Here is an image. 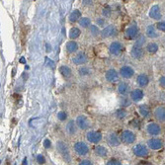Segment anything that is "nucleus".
Returning <instances> with one entry per match:
<instances>
[{"mask_svg":"<svg viewBox=\"0 0 165 165\" xmlns=\"http://www.w3.org/2000/svg\"><path fill=\"white\" fill-rule=\"evenodd\" d=\"M133 153L139 157H144L148 154V149L143 144H137L133 147Z\"/></svg>","mask_w":165,"mask_h":165,"instance_id":"1","label":"nucleus"},{"mask_svg":"<svg viewBox=\"0 0 165 165\" xmlns=\"http://www.w3.org/2000/svg\"><path fill=\"white\" fill-rule=\"evenodd\" d=\"M135 140V135L131 131H124L122 133V140L125 143H133Z\"/></svg>","mask_w":165,"mask_h":165,"instance_id":"2","label":"nucleus"},{"mask_svg":"<svg viewBox=\"0 0 165 165\" xmlns=\"http://www.w3.org/2000/svg\"><path fill=\"white\" fill-rule=\"evenodd\" d=\"M88 141L92 143H98L102 139V134L99 132H89L86 134Z\"/></svg>","mask_w":165,"mask_h":165,"instance_id":"3","label":"nucleus"},{"mask_svg":"<svg viewBox=\"0 0 165 165\" xmlns=\"http://www.w3.org/2000/svg\"><path fill=\"white\" fill-rule=\"evenodd\" d=\"M76 124L77 126L82 130H86L90 126V122L85 116H78L76 119Z\"/></svg>","mask_w":165,"mask_h":165,"instance_id":"4","label":"nucleus"},{"mask_svg":"<svg viewBox=\"0 0 165 165\" xmlns=\"http://www.w3.org/2000/svg\"><path fill=\"white\" fill-rule=\"evenodd\" d=\"M57 149H58V151L62 154V156H63L64 158L66 159L67 161H69V153H68V148H67V146L65 145V143L62 142V141H59V142H57Z\"/></svg>","mask_w":165,"mask_h":165,"instance_id":"5","label":"nucleus"},{"mask_svg":"<svg viewBox=\"0 0 165 165\" xmlns=\"http://www.w3.org/2000/svg\"><path fill=\"white\" fill-rule=\"evenodd\" d=\"M74 148H75V151L77 152V154H79V155H86L89 150L87 144H85L84 142H77L74 146Z\"/></svg>","mask_w":165,"mask_h":165,"instance_id":"6","label":"nucleus"},{"mask_svg":"<svg viewBox=\"0 0 165 165\" xmlns=\"http://www.w3.org/2000/svg\"><path fill=\"white\" fill-rule=\"evenodd\" d=\"M116 34H117L116 27L113 25H110L108 26V27H106L105 29H103V31H102V37L108 38V37H111V36H115Z\"/></svg>","mask_w":165,"mask_h":165,"instance_id":"7","label":"nucleus"},{"mask_svg":"<svg viewBox=\"0 0 165 165\" xmlns=\"http://www.w3.org/2000/svg\"><path fill=\"white\" fill-rule=\"evenodd\" d=\"M137 33H139V29L135 25H133L131 27H129L127 30H126V38L127 39H134L137 36Z\"/></svg>","mask_w":165,"mask_h":165,"instance_id":"8","label":"nucleus"},{"mask_svg":"<svg viewBox=\"0 0 165 165\" xmlns=\"http://www.w3.org/2000/svg\"><path fill=\"white\" fill-rule=\"evenodd\" d=\"M87 60H88V57H87V56L84 52H79L76 57H74L73 59H72V61L75 64H78V65L86 63Z\"/></svg>","mask_w":165,"mask_h":165,"instance_id":"9","label":"nucleus"},{"mask_svg":"<svg viewBox=\"0 0 165 165\" xmlns=\"http://www.w3.org/2000/svg\"><path fill=\"white\" fill-rule=\"evenodd\" d=\"M149 17L154 20H158L161 18V13H160V8L158 5H154L150 8L149 10Z\"/></svg>","mask_w":165,"mask_h":165,"instance_id":"10","label":"nucleus"},{"mask_svg":"<svg viewBox=\"0 0 165 165\" xmlns=\"http://www.w3.org/2000/svg\"><path fill=\"white\" fill-rule=\"evenodd\" d=\"M148 146L152 149V150H158L162 147V141L158 139H151V140H148Z\"/></svg>","mask_w":165,"mask_h":165,"instance_id":"11","label":"nucleus"},{"mask_svg":"<svg viewBox=\"0 0 165 165\" xmlns=\"http://www.w3.org/2000/svg\"><path fill=\"white\" fill-rule=\"evenodd\" d=\"M106 78L109 82H117L119 80V74L115 69H109L106 73Z\"/></svg>","mask_w":165,"mask_h":165,"instance_id":"12","label":"nucleus"},{"mask_svg":"<svg viewBox=\"0 0 165 165\" xmlns=\"http://www.w3.org/2000/svg\"><path fill=\"white\" fill-rule=\"evenodd\" d=\"M121 75L123 77H125V78H131V77L133 76V74H134V71L133 69L131 67V66H123L121 68Z\"/></svg>","mask_w":165,"mask_h":165,"instance_id":"13","label":"nucleus"},{"mask_svg":"<svg viewBox=\"0 0 165 165\" xmlns=\"http://www.w3.org/2000/svg\"><path fill=\"white\" fill-rule=\"evenodd\" d=\"M147 132L151 135H158L160 133V127L155 123H150L147 126Z\"/></svg>","mask_w":165,"mask_h":165,"instance_id":"14","label":"nucleus"},{"mask_svg":"<svg viewBox=\"0 0 165 165\" xmlns=\"http://www.w3.org/2000/svg\"><path fill=\"white\" fill-rule=\"evenodd\" d=\"M131 98H132V100L134 102L140 101V100L143 98V91L140 90V89L133 90V91H132V93H131Z\"/></svg>","mask_w":165,"mask_h":165,"instance_id":"15","label":"nucleus"},{"mask_svg":"<svg viewBox=\"0 0 165 165\" xmlns=\"http://www.w3.org/2000/svg\"><path fill=\"white\" fill-rule=\"evenodd\" d=\"M109 50H110L111 53H113L115 56H118L122 51V44L119 42H114V43L111 44Z\"/></svg>","mask_w":165,"mask_h":165,"instance_id":"16","label":"nucleus"},{"mask_svg":"<svg viewBox=\"0 0 165 165\" xmlns=\"http://www.w3.org/2000/svg\"><path fill=\"white\" fill-rule=\"evenodd\" d=\"M154 116L155 118L160 122H165V108L163 107H158L154 111Z\"/></svg>","mask_w":165,"mask_h":165,"instance_id":"17","label":"nucleus"},{"mask_svg":"<svg viewBox=\"0 0 165 165\" xmlns=\"http://www.w3.org/2000/svg\"><path fill=\"white\" fill-rule=\"evenodd\" d=\"M132 56H133L134 58H140V57L143 56V51L140 47H136L134 45L132 51Z\"/></svg>","mask_w":165,"mask_h":165,"instance_id":"18","label":"nucleus"},{"mask_svg":"<svg viewBox=\"0 0 165 165\" xmlns=\"http://www.w3.org/2000/svg\"><path fill=\"white\" fill-rule=\"evenodd\" d=\"M148 77H147V75H145V74H140V75H139V77H137V83H139V85L140 86H141V87H144V86H146L147 84H148Z\"/></svg>","mask_w":165,"mask_h":165,"instance_id":"19","label":"nucleus"},{"mask_svg":"<svg viewBox=\"0 0 165 165\" xmlns=\"http://www.w3.org/2000/svg\"><path fill=\"white\" fill-rule=\"evenodd\" d=\"M108 141L109 143L111 145H114V146H117L120 144V140L118 139V136L115 134V133H111L110 135L108 136Z\"/></svg>","mask_w":165,"mask_h":165,"instance_id":"20","label":"nucleus"},{"mask_svg":"<svg viewBox=\"0 0 165 165\" xmlns=\"http://www.w3.org/2000/svg\"><path fill=\"white\" fill-rule=\"evenodd\" d=\"M146 35H147V37H149V38H156V37L158 36L153 25H150L147 27V29H146Z\"/></svg>","mask_w":165,"mask_h":165,"instance_id":"21","label":"nucleus"},{"mask_svg":"<svg viewBox=\"0 0 165 165\" xmlns=\"http://www.w3.org/2000/svg\"><path fill=\"white\" fill-rule=\"evenodd\" d=\"M59 72L63 75L64 77H70L71 76V69L66 65H62L59 67Z\"/></svg>","mask_w":165,"mask_h":165,"instance_id":"22","label":"nucleus"},{"mask_svg":"<svg viewBox=\"0 0 165 165\" xmlns=\"http://www.w3.org/2000/svg\"><path fill=\"white\" fill-rule=\"evenodd\" d=\"M81 17V12L79 10H73L69 15V21L70 22H76L77 20Z\"/></svg>","mask_w":165,"mask_h":165,"instance_id":"23","label":"nucleus"},{"mask_svg":"<svg viewBox=\"0 0 165 165\" xmlns=\"http://www.w3.org/2000/svg\"><path fill=\"white\" fill-rule=\"evenodd\" d=\"M77 49H78V45H77L75 42H68L67 44H66V50H67V51L69 53H72V52L76 51Z\"/></svg>","mask_w":165,"mask_h":165,"instance_id":"24","label":"nucleus"},{"mask_svg":"<svg viewBox=\"0 0 165 165\" xmlns=\"http://www.w3.org/2000/svg\"><path fill=\"white\" fill-rule=\"evenodd\" d=\"M95 152H96V154H98L99 156H102V157H103V156H106V155H107L108 150H107V148H105L104 146L98 145V146H96Z\"/></svg>","mask_w":165,"mask_h":165,"instance_id":"25","label":"nucleus"},{"mask_svg":"<svg viewBox=\"0 0 165 165\" xmlns=\"http://www.w3.org/2000/svg\"><path fill=\"white\" fill-rule=\"evenodd\" d=\"M146 50L149 51L150 53H155L156 51H158V45L155 44V43H150V44H147Z\"/></svg>","mask_w":165,"mask_h":165,"instance_id":"26","label":"nucleus"},{"mask_svg":"<svg viewBox=\"0 0 165 165\" xmlns=\"http://www.w3.org/2000/svg\"><path fill=\"white\" fill-rule=\"evenodd\" d=\"M80 35V30L77 28H72L69 31V38L70 39H76Z\"/></svg>","mask_w":165,"mask_h":165,"instance_id":"27","label":"nucleus"},{"mask_svg":"<svg viewBox=\"0 0 165 165\" xmlns=\"http://www.w3.org/2000/svg\"><path fill=\"white\" fill-rule=\"evenodd\" d=\"M140 113L141 114V116L142 117H147L148 115H149V113H150V111H149V108L146 106V105H141L140 107Z\"/></svg>","mask_w":165,"mask_h":165,"instance_id":"28","label":"nucleus"},{"mask_svg":"<svg viewBox=\"0 0 165 165\" xmlns=\"http://www.w3.org/2000/svg\"><path fill=\"white\" fill-rule=\"evenodd\" d=\"M127 89H129V85L125 82H121L119 84V86H118V90H119V92L121 94H126Z\"/></svg>","mask_w":165,"mask_h":165,"instance_id":"29","label":"nucleus"},{"mask_svg":"<svg viewBox=\"0 0 165 165\" xmlns=\"http://www.w3.org/2000/svg\"><path fill=\"white\" fill-rule=\"evenodd\" d=\"M66 129H67V132L69 133H74L76 132V127H75V124H74V122L73 121H70L68 124H67V126H66Z\"/></svg>","mask_w":165,"mask_h":165,"instance_id":"30","label":"nucleus"},{"mask_svg":"<svg viewBox=\"0 0 165 165\" xmlns=\"http://www.w3.org/2000/svg\"><path fill=\"white\" fill-rule=\"evenodd\" d=\"M90 23H91V21H90V19H89V18H87V17H84V18H82V19L79 21V24H80V26H82V27H84V28H87V27H89Z\"/></svg>","mask_w":165,"mask_h":165,"instance_id":"31","label":"nucleus"},{"mask_svg":"<svg viewBox=\"0 0 165 165\" xmlns=\"http://www.w3.org/2000/svg\"><path fill=\"white\" fill-rule=\"evenodd\" d=\"M57 118H58L59 121H65V119L67 118V114L63 111H61V112H59L57 114Z\"/></svg>","mask_w":165,"mask_h":165,"instance_id":"32","label":"nucleus"},{"mask_svg":"<svg viewBox=\"0 0 165 165\" xmlns=\"http://www.w3.org/2000/svg\"><path fill=\"white\" fill-rule=\"evenodd\" d=\"M116 114H117V117H118L119 119H123V118H125V117H126L127 112H126L125 110H118Z\"/></svg>","mask_w":165,"mask_h":165,"instance_id":"33","label":"nucleus"},{"mask_svg":"<svg viewBox=\"0 0 165 165\" xmlns=\"http://www.w3.org/2000/svg\"><path fill=\"white\" fill-rule=\"evenodd\" d=\"M79 74H80V75H87V74H89V69L87 67L82 66V67L79 69Z\"/></svg>","mask_w":165,"mask_h":165,"instance_id":"34","label":"nucleus"},{"mask_svg":"<svg viewBox=\"0 0 165 165\" xmlns=\"http://www.w3.org/2000/svg\"><path fill=\"white\" fill-rule=\"evenodd\" d=\"M107 165H122V163L119 161V160H116V159H112V160H110Z\"/></svg>","mask_w":165,"mask_h":165,"instance_id":"35","label":"nucleus"},{"mask_svg":"<svg viewBox=\"0 0 165 165\" xmlns=\"http://www.w3.org/2000/svg\"><path fill=\"white\" fill-rule=\"evenodd\" d=\"M157 28L160 31L165 32V22H159L158 24H157Z\"/></svg>","mask_w":165,"mask_h":165,"instance_id":"36","label":"nucleus"},{"mask_svg":"<svg viewBox=\"0 0 165 165\" xmlns=\"http://www.w3.org/2000/svg\"><path fill=\"white\" fill-rule=\"evenodd\" d=\"M37 160H38V162L40 164H44V162H45V159H44V157L42 154H40V155L37 156Z\"/></svg>","mask_w":165,"mask_h":165,"instance_id":"37","label":"nucleus"},{"mask_svg":"<svg viewBox=\"0 0 165 165\" xmlns=\"http://www.w3.org/2000/svg\"><path fill=\"white\" fill-rule=\"evenodd\" d=\"M144 42H145V39H144V37H142V36H141V37H140V40L137 41V43L135 44V45H136V47H140V48H141V44H143Z\"/></svg>","mask_w":165,"mask_h":165,"instance_id":"38","label":"nucleus"},{"mask_svg":"<svg viewBox=\"0 0 165 165\" xmlns=\"http://www.w3.org/2000/svg\"><path fill=\"white\" fill-rule=\"evenodd\" d=\"M110 13H111V8L109 6H106L104 9H103V14H104L105 16H109Z\"/></svg>","mask_w":165,"mask_h":165,"instance_id":"39","label":"nucleus"},{"mask_svg":"<svg viewBox=\"0 0 165 165\" xmlns=\"http://www.w3.org/2000/svg\"><path fill=\"white\" fill-rule=\"evenodd\" d=\"M91 32H92V34H93L94 36L99 34V30H98L97 26H91Z\"/></svg>","mask_w":165,"mask_h":165,"instance_id":"40","label":"nucleus"},{"mask_svg":"<svg viewBox=\"0 0 165 165\" xmlns=\"http://www.w3.org/2000/svg\"><path fill=\"white\" fill-rule=\"evenodd\" d=\"M45 64L49 65V66H51V67H53V66H54V62H53L51 59H50L49 57H45Z\"/></svg>","mask_w":165,"mask_h":165,"instance_id":"41","label":"nucleus"},{"mask_svg":"<svg viewBox=\"0 0 165 165\" xmlns=\"http://www.w3.org/2000/svg\"><path fill=\"white\" fill-rule=\"evenodd\" d=\"M51 140H44V146L45 147V148H50L51 147Z\"/></svg>","mask_w":165,"mask_h":165,"instance_id":"42","label":"nucleus"},{"mask_svg":"<svg viewBox=\"0 0 165 165\" xmlns=\"http://www.w3.org/2000/svg\"><path fill=\"white\" fill-rule=\"evenodd\" d=\"M79 165H93V164H92V162H91L90 160L85 159V160H82V161L79 163Z\"/></svg>","mask_w":165,"mask_h":165,"instance_id":"43","label":"nucleus"},{"mask_svg":"<svg viewBox=\"0 0 165 165\" xmlns=\"http://www.w3.org/2000/svg\"><path fill=\"white\" fill-rule=\"evenodd\" d=\"M159 83H160L161 87H163V88H165V76L160 77V79H159Z\"/></svg>","mask_w":165,"mask_h":165,"instance_id":"44","label":"nucleus"},{"mask_svg":"<svg viewBox=\"0 0 165 165\" xmlns=\"http://www.w3.org/2000/svg\"><path fill=\"white\" fill-rule=\"evenodd\" d=\"M137 165H152V164L149 163V162H140V163H139Z\"/></svg>","mask_w":165,"mask_h":165,"instance_id":"45","label":"nucleus"},{"mask_svg":"<svg viewBox=\"0 0 165 165\" xmlns=\"http://www.w3.org/2000/svg\"><path fill=\"white\" fill-rule=\"evenodd\" d=\"M47 49H48V50H47V51H51V45H49V44H47Z\"/></svg>","mask_w":165,"mask_h":165,"instance_id":"46","label":"nucleus"},{"mask_svg":"<svg viewBox=\"0 0 165 165\" xmlns=\"http://www.w3.org/2000/svg\"><path fill=\"white\" fill-rule=\"evenodd\" d=\"M91 2H92V1H83L84 4H91Z\"/></svg>","mask_w":165,"mask_h":165,"instance_id":"47","label":"nucleus"},{"mask_svg":"<svg viewBox=\"0 0 165 165\" xmlns=\"http://www.w3.org/2000/svg\"><path fill=\"white\" fill-rule=\"evenodd\" d=\"M20 62H22V63H26V60L24 59V58H21V59H20Z\"/></svg>","mask_w":165,"mask_h":165,"instance_id":"48","label":"nucleus"},{"mask_svg":"<svg viewBox=\"0 0 165 165\" xmlns=\"http://www.w3.org/2000/svg\"><path fill=\"white\" fill-rule=\"evenodd\" d=\"M23 164L24 165H27V159H24V162H23Z\"/></svg>","mask_w":165,"mask_h":165,"instance_id":"49","label":"nucleus"},{"mask_svg":"<svg viewBox=\"0 0 165 165\" xmlns=\"http://www.w3.org/2000/svg\"><path fill=\"white\" fill-rule=\"evenodd\" d=\"M98 23H99V24H103V21H102V20H99Z\"/></svg>","mask_w":165,"mask_h":165,"instance_id":"50","label":"nucleus"}]
</instances>
